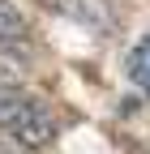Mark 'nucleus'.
I'll return each instance as SVG.
<instances>
[{
  "label": "nucleus",
  "instance_id": "obj_1",
  "mask_svg": "<svg viewBox=\"0 0 150 154\" xmlns=\"http://www.w3.org/2000/svg\"><path fill=\"white\" fill-rule=\"evenodd\" d=\"M0 133H9L22 146H47L56 137V116L43 99L17 86H0Z\"/></svg>",
  "mask_w": 150,
  "mask_h": 154
},
{
  "label": "nucleus",
  "instance_id": "obj_2",
  "mask_svg": "<svg viewBox=\"0 0 150 154\" xmlns=\"http://www.w3.org/2000/svg\"><path fill=\"white\" fill-rule=\"evenodd\" d=\"M129 77L150 94V38H142V43L129 51Z\"/></svg>",
  "mask_w": 150,
  "mask_h": 154
},
{
  "label": "nucleus",
  "instance_id": "obj_3",
  "mask_svg": "<svg viewBox=\"0 0 150 154\" xmlns=\"http://www.w3.org/2000/svg\"><path fill=\"white\" fill-rule=\"evenodd\" d=\"M22 34H26L22 13H17L13 5H5V0H0V43H13V38H22Z\"/></svg>",
  "mask_w": 150,
  "mask_h": 154
},
{
  "label": "nucleus",
  "instance_id": "obj_4",
  "mask_svg": "<svg viewBox=\"0 0 150 154\" xmlns=\"http://www.w3.org/2000/svg\"><path fill=\"white\" fill-rule=\"evenodd\" d=\"M0 154H17V150H13V146H5V141H0Z\"/></svg>",
  "mask_w": 150,
  "mask_h": 154
}]
</instances>
